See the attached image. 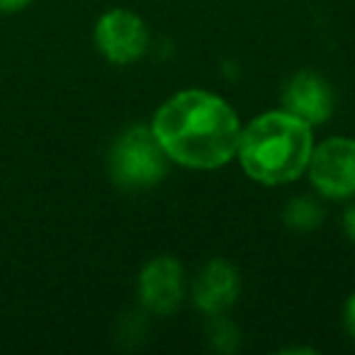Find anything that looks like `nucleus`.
I'll return each instance as SVG.
<instances>
[{"label": "nucleus", "instance_id": "f257e3e1", "mask_svg": "<svg viewBox=\"0 0 355 355\" xmlns=\"http://www.w3.org/2000/svg\"><path fill=\"white\" fill-rule=\"evenodd\" d=\"M148 127L173 166L219 171L236 161L243 124L227 98L212 90L185 88L158 105Z\"/></svg>", "mask_w": 355, "mask_h": 355}, {"label": "nucleus", "instance_id": "f03ea898", "mask_svg": "<svg viewBox=\"0 0 355 355\" xmlns=\"http://www.w3.org/2000/svg\"><path fill=\"white\" fill-rule=\"evenodd\" d=\"M314 127L287 110H268L241 127L236 161L253 183L263 188H285L306 173Z\"/></svg>", "mask_w": 355, "mask_h": 355}, {"label": "nucleus", "instance_id": "7ed1b4c3", "mask_svg": "<svg viewBox=\"0 0 355 355\" xmlns=\"http://www.w3.org/2000/svg\"><path fill=\"white\" fill-rule=\"evenodd\" d=\"M110 175L122 190H148L166 178L171 161L158 146L148 124H132L112 141Z\"/></svg>", "mask_w": 355, "mask_h": 355}, {"label": "nucleus", "instance_id": "20e7f679", "mask_svg": "<svg viewBox=\"0 0 355 355\" xmlns=\"http://www.w3.org/2000/svg\"><path fill=\"white\" fill-rule=\"evenodd\" d=\"M304 175L316 198L350 202L355 198V139L336 134L314 144Z\"/></svg>", "mask_w": 355, "mask_h": 355}, {"label": "nucleus", "instance_id": "39448f33", "mask_svg": "<svg viewBox=\"0 0 355 355\" xmlns=\"http://www.w3.org/2000/svg\"><path fill=\"white\" fill-rule=\"evenodd\" d=\"M95 49L114 66H132L151 46V32L141 15L127 8H112L103 12L93 27Z\"/></svg>", "mask_w": 355, "mask_h": 355}, {"label": "nucleus", "instance_id": "423d86ee", "mask_svg": "<svg viewBox=\"0 0 355 355\" xmlns=\"http://www.w3.org/2000/svg\"><path fill=\"white\" fill-rule=\"evenodd\" d=\"M185 268L173 256H156L139 270L137 300L151 316H173L185 302Z\"/></svg>", "mask_w": 355, "mask_h": 355}, {"label": "nucleus", "instance_id": "0eeeda50", "mask_svg": "<svg viewBox=\"0 0 355 355\" xmlns=\"http://www.w3.org/2000/svg\"><path fill=\"white\" fill-rule=\"evenodd\" d=\"M282 110L304 119L309 127H321L336 112L334 85L316 71H297L282 85Z\"/></svg>", "mask_w": 355, "mask_h": 355}, {"label": "nucleus", "instance_id": "6e6552de", "mask_svg": "<svg viewBox=\"0 0 355 355\" xmlns=\"http://www.w3.org/2000/svg\"><path fill=\"white\" fill-rule=\"evenodd\" d=\"M241 295V275L224 258H209L193 280V304L205 316L227 314Z\"/></svg>", "mask_w": 355, "mask_h": 355}, {"label": "nucleus", "instance_id": "1a4fd4ad", "mask_svg": "<svg viewBox=\"0 0 355 355\" xmlns=\"http://www.w3.org/2000/svg\"><path fill=\"white\" fill-rule=\"evenodd\" d=\"M282 222L292 232H314L324 222V209L319 205V198H311V195L292 198L282 209Z\"/></svg>", "mask_w": 355, "mask_h": 355}, {"label": "nucleus", "instance_id": "9d476101", "mask_svg": "<svg viewBox=\"0 0 355 355\" xmlns=\"http://www.w3.org/2000/svg\"><path fill=\"white\" fill-rule=\"evenodd\" d=\"M209 329H207V336H209V343L214 345L217 350L222 353H234L241 343V334L239 329L227 319V314H219V316H209Z\"/></svg>", "mask_w": 355, "mask_h": 355}, {"label": "nucleus", "instance_id": "9b49d317", "mask_svg": "<svg viewBox=\"0 0 355 355\" xmlns=\"http://www.w3.org/2000/svg\"><path fill=\"white\" fill-rule=\"evenodd\" d=\"M343 329L350 336V340H355V292L343 304Z\"/></svg>", "mask_w": 355, "mask_h": 355}, {"label": "nucleus", "instance_id": "f8f14e48", "mask_svg": "<svg viewBox=\"0 0 355 355\" xmlns=\"http://www.w3.org/2000/svg\"><path fill=\"white\" fill-rule=\"evenodd\" d=\"M343 232H345V236L355 243V198L350 200V205L343 212Z\"/></svg>", "mask_w": 355, "mask_h": 355}, {"label": "nucleus", "instance_id": "ddd939ff", "mask_svg": "<svg viewBox=\"0 0 355 355\" xmlns=\"http://www.w3.org/2000/svg\"><path fill=\"white\" fill-rule=\"evenodd\" d=\"M32 0H0V12H6V15H12V12H20L30 6Z\"/></svg>", "mask_w": 355, "mask_h": 355}, {"label": "nucleus", "instance_id": "4468645a", "mask_svg": "<svg viewBox=\"0 0 355 355\" xmlns=\"http://www.w3.org/2000/svg\"><path fill=\"white\" fill-rule=\"evenodd\" d=\"M282 353H314L311 348H282Z\"/></svg>", "mask_w": 355, "mask_h": 355}]
</instances>
